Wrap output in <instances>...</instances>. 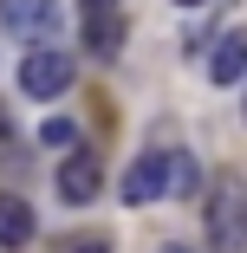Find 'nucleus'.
I'll use <instances>...</instances> for the list:
<instances>
[{"mask_svg": "<svg viewBox=\"0 0 247 253\" xmlns=\"http://www.w3.org/2000/svg\"><path fill=\"white\" fill-rule=\"evenodd\" d=\"M78 26H85V45H91L98 59H111V52H117V33H124L117 0H78Z\"/></svg>", "mask_w": 247, "mask_h": 253, "instance_id": "nucleus-3", "label": "nucleus"}, {"mask_svg": "<svg viewBox=\"0 0 247 253\" xmlns=\"http://www.w3.org/2000/svg\"><path fill=\"white\" fill-rule=\"evenodd\" d=\"M208 240L221 253H241L247 247V182L241 175H221L208 188Z\"/></svg>", "mask_w": 247, "mask_h": 253, "instance_id": "nucleus-1", "label": "nucleus"}, {"mask_svg": "<svg viewBox=\"0 0 247 253\" xmlns=\"http://www.w3.org/2000/svg\"><path fill=\"white\" fill-rule=\"evenodd\" d=\"M98 182H104V169H98L91 149L65 156V169H59V195H65V201H91V195H98Z\"/></svg>", "mask_w": 247, "mask_h": 253, "instance_id": "nucleus-6", "label": "nucleus"}, {"mask_svg": "<svg viewBox=\"0 0 247 253\" xmlns=\"http://www.w3.org/2000/svg\"><path fill=\"white\" fill-rule=\"evenodd\" d=\"M39 136L52 143V149H72V143H78V124H65V117H52V124H46Z\"/></svg>", "mask_w": 247, "mask_h": 253, "instance_id": "nucleus-10", "label": "nucleus"}, {"mask_svg": "<svg viewBox=\"0 0 247 253\" xmlns=\"http://www.w3.org/2000/svg\"><path fill=\"white\" fill-rule=\"evenodd\" d=\"M156 195H169V156H163V149L137 156L130 175H124V201H130V208H137V201H156Z\"/></svg>", "mask_w": 247, "mask_h": 253, "instance_id": "nucleus-5", "label": "nucleus"}, {"mask_svg": "<svg viewBox=\"0 0 247 253\" xmlns=\"http://www.w3.org/2000/svg\"><path fill=\"white\" fill-rule=\"evenodd\" d=\"M195 182H202V163H195L189 149L169 156V195H195Z\"/></svg>", "mask_w": 247, "mask_h": 253, "instance_id": "nucleus-9", "label": "nucleus"}, {"mask_svg": "<svg viewBox=\"0 0 247 253\" xmlns=\"http://www.w3.org/2000/svg\"><path fill=\"white\" fill-rule=\"evenodd\" d=\"M65 84H72V59H65V52L33 45V52L20 59V91H26V97H59Z\"/></svg>", "mask_w": 247, "mask_h": 253, "instance_id": "nucleus-2", "label": "nucleus"}, {"mask_svg": "<svg viewBox=\"0 0 247 253\" xmlns=\"http://www.w3.org/2000/svg\"><path fill=\"white\" fill-rule=\"evenodd\" d=\"M208 78L215 84H241L247 78V33H221L215 59H208Z\"/></svg>", "mask_w": 247, "mask_h": 253, "instance_id": "nucleus-7", "label": "nucleus"}, {"mask_svg": "<svg viewBox=\"0 0 247 253\" xmlns=\"http://www.w3.org/2000/svg\"><path fill=\"white\" fill-rule=\"evenodd\" d=\"M176 7H202V0H176Z\"/></svg>", "mask_w": 247, "mask_h": 253, "instance_id": "nucleus-12", "label": "nucleus"}, {"mask_svg": "<svg viewBox=\"0 0 247 253\" xmlns=\"http://www.w3.org/2000/svg\"><path fill=\"white\" fill-rule=\"evenodd\" d=\"M163 253H182V247H163Z\"/></svg>", "mask_w": 247, "mask_h": 253, "instance_id": "nucleus-13", "label": "nucleus"}, {"mask_svg": "<svg viewBox=\"0 0 247 253\" xmlns=\"http://www.w3.org/2000/svg\"><path fill=\"white\" fill-rule=\"evenodd\" d=\"M7 26L26 45H46V39L59 33V7H52V0H7Z\"/></svg>", "mask_w": 247, "mask_h": 253, "instance_id": "nucleus-4", "label": "nucleus"}, {"mask_svg": "<svg viewBox=\"0 0 247 253\" xmlns=\"http://www.w3.org/2000/svg\"><path fill=\"white\" fill-rule=\"evenodd\" d=\"M26 240H33V208H26L20 195H0V247L20 253Z\"/></svg>", "mask_w": 247, "mask_h": 253, "instance_id": "nucleus-8", "label": "nucleus"}, {"mask_svg": "<svg viewBox=\"0 0 247 253\" xmlns=\"http://www.w3.org/2000/svg\"><path fill=\"white\" fill-rule=\"evenodd\" d=\"M72 253H104V240H85V247H72Z\"/></svg>", "mask_w": 247, "mask_h": 253, "instance_id": "nucleus-11", "label": "nucleus"}]
</instances>
